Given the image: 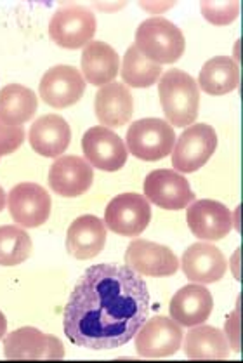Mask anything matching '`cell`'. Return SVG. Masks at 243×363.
I'll return each mask as SVG.
<instances>
[{
	"label": "cell",
	"instance_id": "cell-1",
	"mask_svg": "<svg viewBox=\"0 0 243 363\" xmlns=\"http://www.w3.org/2000/svg\"><path fill=\"white\" fill-rule=\"evenodd\" d=\"M148 285L129 266H91L69 294L64 335L86 350H115L132 341L148 320Z\"/></svg>",
	"mask_w": 243,
	"mask_h": 363
},
{
	"label": "cell",
	"instance_id": "cell-2",
	"mask_svg": "<svg viewBox=\"0 0 243 363\" xmlns=\"http://www.w3.org/2000/svg\"><path fill=\"white\" fill-rule=\"evenodd\" d=\"M162 108L174 127H190L198 117L200 89L191 75L172 68L162 75L158 84Z\"/></svg>",
	"mask_w": 243,
	"mask_h": 363
},
{
	"label": "cell",
	"instance_id": "cell-3",
	"mask_svg": "<svg viewBox=\"0 0 243 363\" xmlns=\"http://www.w3.org/2000/svg\"><path fill=\"white\" fill-rule=\"evenodd\" d=\"M139 52L157 65L176 63L186 49L184 35L169 19L155 16L142 21L136 30Z\"/></svg>",
	"mask_w": 243,
	"mask_h": 363
},
{
	"label": "cell",
	"instance_id": "cell-4",
	"mask_svg": "<svg viewBox=\"0 0 243 363\" xmlns=\"http://www.w3.org/2000/svg\"><path fill=\"white\" fill-rule=\"evenodd\" d=\"M127 150L139 160L157 162L171 155L176 145V133L167 121L141 118L127 130Z\"/></svg>",
	"mask_w": 243,
	"mask_h": 363
},
{
	"label": "cell",
	"instance_id": "cell-5",
	"mask_svg": "<svg viewBox=\"0 0 243 363\" xmlns=\"http://www.w3.org/2000/svg\"><path fill=\"white\" fill-rule=\"evenodd\" d=\"M98 21L91 9L77 4L63 6L49 21V35L60 48L80 49L94 37Z\"/></svg>",
	"mask_w": 243,
	"mask_h": 363
},
{
	"label": "cell",
	"instance_id": "cell-6",
	"mask_svg": "<svg viewBox=\"0 0 243 363\" xmlns=\"http://www.w3.org/2000/svg\"><path fill=\"white\" fill-rule=\"evenodd\" d=\"M217 148V134L207 123L186 127L172 148V165L177 172L188 174L202 169Z\"/></svg>",
	"mask_w": 243,
	"mask_h": 363
},
{
	"label": "cell",
	"instance_id": "cell-7",
	"mask_svg": "<svg viewBox=\"0 0 243 363\" xmlns=\"http://www.w3.org/2000/svg\"><path fill=\"white\" fill-rule=\"evenodd\" d=\"M152 221V207L139 193H122L115 196L104 211V225L122 237H139Z\"/></svg>",
	"mask_w": 243,
	"mask_h": 363
},
{
	"label": "cell",
	"instance_id": "cell-8",
	"mask_svg": "<svg viewBox=\"0 0 243 363\" xmlns=\"http://www.w3.org/2000/svg\"><path fill=\"white\" fill-rule=\"evenodd\" d=\"M4 354L7 360H61L64 346L56 335L35 327H21L4 337Z\"/></svg>",
	"mask_w": 243,
	"mask_h": 363
},
{
	"label": "cell",
	"instance_id": "cell-9",
	"mask_svg": "<svg viewBox=\"0 0 243 363\" xmlns=\"http://www.w3.org/2000/svg\"><path fill=\"white\" fill-rule=\"evenodd\" d=\"M183 329L177 322L167 316H153L146 320L134 335L136 350L142 358L172 357L181 350Z\"/></svg>",
	"mask_w": 243,
	"mask_h": 363
},
{
	"label": "cell",
	"instance_id": "cell-10",
	"mask_svg": "<svg viewBox=\"0 0 243 363\" xmlns=\"http://www.w3.org/2000/svg\"><path fill=\"white\" fill-rule=\"evenodd\" d=\"M145 196L148 202L167 211H181L195 202V193L186 177L172 169L149 172L145 179Z\"/></svg>",
	"mask_w": 243,
	"mask_h": 363
},
{
	"label": "cell",
	"instance_id": "cell-11",
	"mask_svg": "<svg viewBox=\"0 0 243 363\" xmlns=\"http://www.w3.org/2000/svg\"><path fill=\"white\" fill-rule=\"evenodd\" d=\"M51 196L35 183H19L7 195V207L14 223L23 228H38L51 214Z\"/></svg>",
	"mask_w": 243,
	"mask_h": 363
},
{
	"label": "cell",
	"instance_id": "cell-12",
	"mask_svg": "<svg viewBox=\"0 0 243 363\" xmlns=\"http://www.w3.org/2000/svg\"><path fill=\"white\" fill-rule=\"evenodd\" d=\"M38 92L44 103L49 106L68 108L72 104L79 103L86 92V80H84L82 72H79L75 67L68 65H57L45 72L42 77Z\"/></svg>",
	"mask_w": 243,
	"mask_h": 363
},
{
	"label": "cell",
	"instance_id": "cell-13",
	"mask_svg": "<svg viewBox=\"0 0 243 363\" xmlns=\"http://www.w3.org/2000/svg\"><path fill=\"white\" fill-rule=\"evenodd\" d=\"M82 152L87 162L104 172H115L125 165L127 146L108 127H91L82 138Z\"/></svg>",
	"mask_w": 243,
	"mask_h": 363
},
{
	"label": "cell",
	"instance_id": "cell-14",
	"mask_svg": "<svg viewBox=\"0 0 243 363\" xmlns=\"http://www.w3.org/2000/svg\"><path fill=\"white\" fill-rule=\"evenodd\" d=\"M125 264L142 277H171L179 269V259L169 247L142 238L129 243Z\"/></svg>",
	"mask_w": 243,
	"mask_h": 363
},
{
	"label": "cell",
	"instance_id": "cell-15",
	"mask_svg": "<svg viewBox=\"0 0 243 363\" xmlns=\"http://www.w3.org/2000/svg\"><path fill=\"white\" fill-rule=\"evenodd\" d=\"M186 221L191 233L205 242L222 240L233 228L230 208L217 200H196L190 203Z\"/></svg>",
	"mask_w": 243,
	"mask_h": 363
},
{
	"label": "cell",
	"instance_id": "cell-16",
	"mask_svg": "<svg viewBox=\"0 0 243 363\" xmlns=\"http://www.w3.org/2000/svg\"><path fill=\"white\" fill-rule=\"evenodd\" d=\"M184 275L193 284H215L226 275V257L217 247L208 242H198L188 247L181 259Z\"/></svg>",
	"mask_w": 243,
	"mask_h": 363
},
{
	"label": "cell",
	"instance_id": "cell-17",
	"mask_svg": "<svg viewBox=\"0 0 243 363\" xmlns=\"http://www.w3.org/2000/svg\"><path fill=\"white\" fill-rule=\"evenodd\" d=\"M94 181V171L82 157H57L49 171V186L57 195L73 199L84 195Z\"/></svg>",
	"mask_w": 243,
	"mask_h": 363
},
{
	"label": "cell",
	"instance_id": "cell-18",
	"mask_svg": "<svg viewBox=\"0 0 243 363\" xmlns=\"http://www.w3.org/2000/svg\"><path fill=\"white\" fill-rule=\"evenodd\" d=\"M104 243H106V225L98 216H80L67 231V250L75 259H92L101 254Z\"/></svg>",
	"mask_w": 243,
	"mask_h": 363
},
{
	"label": "cell",
	"instance_id": "cell-19",
	"mask_svg": "<svg viewBox=\"0 0 243 363\" xmlns=\"http://www.w3.org/2000/svg\"><path fill=\"white\" fill-rule=\"evenodd\" d=\"M214 299L202 284H190L177 291L171 301V316L181 327H195L212 315Z\"/></svg>",
	"mask_w": 243,
	"mask_h": 363
},
{
	"label": "cell",
	"instance_id": "cell-20",
	"mask_svg": "<svg viewBox=\"0 0 243 363\" xmlns=\"http://www.w3.org/2000/svg\"><path fill=\"white\" fill-rule=\"evenodd\" d=\"M30 145L38 155L57 158L67 152L72 141V129L63 117L56 113L37 118L30 127Z\"/></svg>",
	"mask_w": 243,
	"mask_h": 363
},
{
	"label": "cell",
	"instance_id": "cell-21",
	"mask_svg": "<svg viewBox=\"0 0 243 363\" xmlns=\"http://www.w3.org/2000/svg\"><path fill=\"white\" fill-rule=\"evenodd\" d=\"M94 110L104 127L125 125L132 118L134 111V99L129 87L120 82L103 86L94 98Z\"/></svg>",
	"mask_w": 243,
	"mask_h": 363
},
{
	"label": "cell",
	"instance_id": "cell-22",
	"mask_svg": "<svg viewBox=\"0 0 243 363\" xmlns=\"http://www.w3.org/2000/svg\"><path fill=\"white\" fill-rule=\"evenodd\" d=\"M120 68V57L110 44L89 42L82 52V75L92 86H106L115 80Z\"/></svg>",
	"mask_w": 243,
	"mask_h": 363
},
{
	"label": "cell",
	"instance_id": "cell-23",
	"mask_svg": "<svg viewBox=\"0 0 243 363\" xmlns=\"http://www.w3.org/2000/svg\"><path fill=\"white\" fill-rule=\"evenodd\" d=\"M184 353L191 360H225L230 357V345L225 332L200 323L184 337Z\"/></svg>",
	"mask_w": 243,
	"mask_h": 363
},
{
	"label": "cell",
	"instance_id": "cell-24",
	"mask_svg": "<svg viewBox=\"0 0 243 363\" xmlns=\"http://www.w3.org/2000/svg\"><path fill=\"white\" fill-rule=\"evenodd\" d=\"M240 86V67L234 60L217 56L208 60L200 69L198 89L210 96H222Z\"/></svg>",
	"mask_w": 243,
	"mask_h": 363
},
{
	"label": "cell",
	"instance_id": "cell-25",
	"mask_svg": "<svg viewBox=\"0 0 243 363\" xmlns=\"http://www.w3.org/2000/svg\"><path fill=\"white\" fill-rule=\"evenodd\" d=\"M38 99L32 89L11 84L0 89V121L7 125L21 127L37 111Z\"/></svg>",
	"mask_w": 243,
	"mask_h": 363
},
{
	"label": "cell",
	"instance_id": "cell-26",
	"mask_svg": "<svg viewBox=\"0 0 243 363\" xmlns=\"http://www.w3.org/2000/svg\"><path fill=\"white\" fill-rule=\"evenodd\" d=\"M120 75L125 86L146 89L152 87L160 79L162 67L142 56L136 45H130L123 57Z\"/></svg>",
	"mask_w": 243,
	"mask_h": 363
},
{
	"label": "cell",
	"instance_id": "cell-27",
	"mask_svg": "<svg viewBox=\"0 0 243 363\" xmlns=\"http://www.w3.org/2000/svg\"><path fill=\"white\" fill-rule=\"evenodd\" d=\"M33 243L23 228L0 226V266H18L32 256Z\"/></svg>",
	"mask_w": 243,
	"mask_h": 363
},
{
	"label": "cell",
	"instance_id": "cell-28",
	"mask_svg": "<svg viewBox=\"0 0 243 363\" xmlns=\"http://www.w3.org/2000/svg\"><path fill=\"white\" fill-rule=\"evenodd\" d=\"M203 18L208 23L217 26H225L233 23L240 14V4L238 2H202L200 6Z\"/></svg>",
	"mask_w": 243,
	"mask_h": 363
},
{
	"label": "cell",
	"instance_id": "cell-29",
	"mask_svg": "<svg viewBox=\"0 0 243 363\" xmlns=\"http://www.w3.org/2000/svg\"><path fill=\"white\" fill-rule=\"evenodd\" d=\"M25 141V130L18 125H7L0 121V157L14 153Z\"/></svg>",
	"mask_w": 243,
	"mask_h": 363
},
{
	"label": "cell",
	"instance_id": "cell-30",
	"mask_svg": "<svg viewBox=\"0 0 243 363\" xmlns=\"http://www.w3.org/2000/svg\"><path fill=\"white\" fill-rule=\"evenodd\" d=\"M225 334L230 337L231 347L240 351V311L238 310L231 313V316L227 318Z\"/></svg>",
	"mask_w": 243,
	"mask_h": 363
},
{
	"label": "cell",
	"instance_id": "cell-31",
	"mask_svg": "<svg viewBox=\"0 0 243 363\" xmlns=\"http://www.w3.org/2000/svg\"><path fill=\"white\" fill-rule=\"evenodd\" d=\"M174 2H164V4H148V2H141V7H145L146 11H149V13H162V11L169 9V7H172Z\"/></svg>",
	"mask_w": 243,
	"mask_h": 363
},
{
	"label": "cell",
	"instance_id": "cell-32",
	"mask_svg": "<svg viewBox=\"0 0 243 363\" xmlns=\"http://www.w3.org/2000/svg\"><path fill=\"white\" fill-rule=\"evenodd\" d=\"M6 330H7V320L6 316H4V313L0 311V339L6 335Z\"/></svg>",
	"mask_w": 243,
	"mask_h": 363
},
{
	"label": "cell",
	"instance_id": "cell-33",
	"mask_svg": "<svg viewBox=\"0 0 243 363\" xmlns=\"http://www.w3.org/2000/svg\"><path fill=\"white\" fill-rule=\"evenodd\" d=\"M6 199H7L6 191H4V188L0 186V211H2V208L6 207Z\"/></svg>",
	"mask_w": 243,
	"mask_h": 363
}]
</instances>
